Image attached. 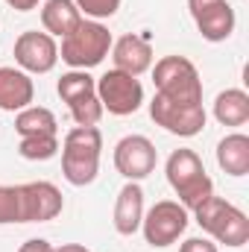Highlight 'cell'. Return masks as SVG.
Here are the masks:
<instances>
[{"mask_svg": "<svg viewBox=\"0 0 249 252\" xmlns=\"http://www.w3.org/2000/svg\"><path fill=\"white\" fill-rule=\"evenodd\" d=\"M164 173H167L170 188L176 190L179 202L187 211L199 208L208 196H214V182L208 179L205 164L193 150H173L170 158H167Z\"/></svg>", "mask_w": 249, "mask_h": 252, "instance_id": "obj_2", "label": "cell"}, {"mask_svg": "<svg viewBox=\"0 0 249 252\" xmlns=\"http://www.w3.org/2000/svg\"><path fill=\"white\" fill-rule=\"evenodd\" d=\"M56 252H88V250H85L82 244H62Z\"/></svg>", "mask_w": 249, "mask_h": 252, "instance_id": "obj_27", "label": "cell"}, {"mask_svg": "<svg viewBox=\"0 0 249 252\" xmlns=\"http://www.w3.org/2000/svg\"><path fill=\"white\" fill-rule=\"evenodd\" d=\"M103 135L97 126H73L62 141V173L73 188H85L100 173Z\"/></svg>", "mask_w": 249, "mask_h": 252, "instance_id": "obj_1", "label": "cell"}, {"mask_svg": "<svg viewBox=\"0 0 249 252\" xmlns=\"http://www.w3.org/2000/svg\"><path fill=\"white\" fill-rule=\"evenodd\" d=\"M97 97L103 103V112L109 115H135L144 103V85L138 76H129L124 70H106L100 79H97Z\"/></svg>", "mask_w": 249, "mask_h": 252, "instance_id": "obj_8", "label": "cell"}, {"mask_svg": "<svg viewBox=\"0 0 249 252\" xmlns=\"http://www.w3.org/2000/svg\"><path fill=\"white\" fill-rule=\"evenodd\" d=\"M35 85L30 73L21 67H0V109L3 112H21L32 103Z\"/></svg>", "mask_w": 249, "mask_h": 252, "instance_id": "obj_16", "label": "cell"}, {"mask_svg": "<svg viewBox=\"0 0 249 252\" xmlns=\"http://www.w3.org/2000/svg\"><path fill=\"white\" fill-rule=\"evenodd\" d=\"M193 217L199 229L208 232L217 244L238 250L249 241V217L223 196H208L199 208H193Z\"/></svg>", "mask_w": 249, "mask_h": 252, "instance_id": "obj_3", "label": "cell"}, {"mask_svg": "<svg viewBox=\"0 0 249 252\" xmlns=\"http://www.w3.org/2000/svg\"><path fill=\"white\" fill-rule=\"evenodd\" d=\"M76 9L88 18V21H103V18H112L118 15L121 9V0H73Z\"/></svg>", "mask_w": 249, "mask_h": 252, "instance_id": "obj_23", "label": "cell"}, {"mask_svg": "<svg viewBox=\"0 0 249 252\" xmlns=\"http://www.w3.org/2000/svg\"><path fill=\"white\" fill-rule=\"evenodd\" d=\"M18 153L27 161H47V158H53L59 153V135H30V138H21Z\"/></svg>", "mask_w": 249, "mask_h": 252, "instance_id": "obj_21", "label": "cell"}, {"mask_svg": "<svg viewBox=\"0 0 249 252\" xmlns=\"http://www.w3.org/2000/svg\"><path fill=\"white\" fill-rule=\"evenodd\" d=\"M150 118L161 129H167L170 135H179V138H193L205 129V109L202 103H173V100H164V97H153L150 103Z\"/></svg>", "mask_w": 249, "mask_h": 252, "instance_id": "obj_9", "label": "cell"}, {"mask_svg": "<svg viewBox=\"0 0 249 252\" xmlns=\"http://www.w3.org/2000/svg\"><path fill=\"white\" fill-rule=\"evenodd\" d=\"M141 220H144V188L138 182H126L115 199V229L118 235L132 238L141 229Z\"/></svg>", "mask_w": 249, "mask_h": 252, "instance_id": "obj_15", "label": "cell"}, {"mask_svg": "<svg viewBox=\"0 0 249 252\" xmlns=\"http://www.w3.org/2000/svg\"><path fill=\"white\" fill-rule=\"evenodd\" d=\"M6 223H24L21 185H0V226Z\"/></svg>", "mask_w": 249, "mask_h": 252, "instance_id": "obj_22", "label": "cell"}, {"mask_svg": "<svg viewBox=\"0 0 249 252\" xmlns=\"http://www.w3.org/2000/svg\"><path fill=\"white\" fill-rule=\"evenodd\" d=\"M15 62L24 73H50L59 62V44L53 35L30 30L15 38Z\"/></svg>", "mask_w": 249, "mask_h": 252, "instance_id": "obj_11", "label": "cell"}, {"mask_svg": "<svg viewBox=\"0 0 249 252\" xmlns=\"http://www.w3.org/2000/svg\"><path fill=\"white\" fill-rule=\"evenodd\" d=\"M112 59L115 70H124L129 76H141L153 67V44L147 32H129L112 41Z\"/></svg>", "mask_w": 249, "mask_h": 252, "instance_id": "obj_14", "label": "cell"}, {"mask_svg": "<svg viewBox=\"0 0 249 252\" xmlns=\"http://www.w3.org/2000/svg\"><path fill=\"white\" fill-rule=\"evenodd\" d=\"M21 205L24 223H47L62 214L64 196L53 182H27L21 185Z\"/></svg>", "mask_w": 249, "mask_h": 252, "instance_id": "obj_13", "label": "cell"}, {"mask_svg": "<svg viewBox=\"0 0 249 252\" xmlns=\"http://www.w3.org/2000/svg\"><path fill=\"white\" fill-rule=\"evenodd\" d=\"M18 252H56V247L50 241H44V238H30L27 244H21Z\"/></svg>", "mask_w": 249, "mask_h": 252, "instance_id": "obj_25", "label": "cell"}, {"mask_svg": "<svg viewBox=\"0 0 249 252\" xmlns=\"http://www.w3.org/2000/svg\"><path fill=\"white\" fill-rule=\"evenodd\" d=\"M217 164L229 176H247L249 173V138L244 132H232L217 144Z\"/></svg>", "mask_w": 249, "mask_h": 252, "instance_id": "obj_18", "label": "cell"}, {"mask_svg": "<svg viewBox=\"0 0 249 252\" xmlns=\"http://www.w3.org/2000/svg\"><path fill=\"white\" fill-rule=\"evenodd\" d=\"M12 9H18V12H32V9H38V0H6Z\"/></svg>", "mask_w": 249, "mask_h": 252, "instance_id": "obj_26", "label": "cell"}, {"mask_svg": "<svg viewBox=\"0 0 249 252\" xmlns=\"http://www.w3.org/2000/svg\"><path fill=\"white\" fill-rule=\"evenodd\" d=\"M187 220H190V217H187V208L182 202H176V199H161V202H156V205L144 214L141 232H144V238H147L150 247L164 250V247L176 244V241L185 235Z\"/></svg>", "mask_w": 249, "mask_h": 252, "instance_id": "obj_7", "label": "cell"}, {"mask_svg": "<svg viewBox=\"0 0 249 252\" xmlns=\"http://www.w3.org/2000/svg\"><path fill=\"white\" fill-rule=\"evenodd\" d=\"M15 132L21 138H30V135H59V124H56V115L50 109L27 106L15 118Z\"/></svg>", "mask_w": 249, "mask_h": 252, "instance_id": "obj_20", "label": "cell"}, {"mask_svg": "<svg viewBox=\"0 0 249 252\" xmlns=\"http://www.w3.org/2000/svg\"><path fill=\"white\" fill-rule=\"evenodd\" d=\"M187 9L205 41L217 44L235 32V9L229 0H187Z\"/></svg>", "mask_w": 249, "mask_h": 252, "instance_id": "obj_12", "label": "cell"}, {"mask_svg": "<svg viewBox=\"0 0 249 252\" xmlns=\"http://www.w3.org/2000/svg\"><path fill=\"white\" fill-rule=\"evenodd\" d=\"M179 252H220V250H217V244L211 238H187L179 247Z\"/></svg>", "mask_w": 249, "mask_h": 252, "instance_id": "obj_24", "label": "cell"}, {"mask_svg": "<svg viewBox=\"0 0 249 252\" xmlns=\"http://www.w3.org/2000/svg\"><path fill=\"white\" fill-rule=\"evenodd\" d=\"M156 144L147 135H126L115 147V167L126 182H141L156 170Z\"/></svg>", "mask_w": 249, "mask_h": 252, "instance_id": "obj_10", "label": "cell"}, {"mask_svg": "<svg viewBox=\"0 0 249 252\" xmlns=\"http://www.w3.org/2000/svg\"><path fill=\"white\" fill-rule=\"evenodd\" d=\"M59 97L67 103L76 126H97L103 118V103L97 97V82L88 70H67L56 85Z\"/></svg>", "mask_w": 249, "mask_h": 252, "instance_id": "obj_6", "label": "cell"}, {"mask_svg": "<svg viewBox=\"0 0 249 252\" xmlns=\"http://www.w3.org/2000/svg\"><path fill=\"white\" fill-rule=\"evenodd\" d=\"M112 50V32L100 24V21H88L82 18V24L62 38V47H59V59L64 64H70L73 70H88V67H97L109 56Z\"/></svg>", "mask_w": 249, "mask_h": 252, "instance_id": "obj_4", "label": "cell"}, {"mask_svg": "<svg viewBox=\"0 0 249 252\" xmlns=\"http://www.w3.org/2000/svg\"><path fill=\"white\" fill-rule=\"evenodd\" d=\"M41 24H44L47 35L64 38V35H70L82 24V12L76 9L73 0H47L41 6Z\"/></svg>", "mask_w": 249, "mask_h": 252, "instance_id": "obj_17", "label": "cell"}, {"mask_svg": "<svg viewBox=\"0 0 249 252\" xmlns=\"http://www.w3.org/2000/svg\"><path fill=\"white\" fill-rule=\"evenodd\" d=\"M214 118L223 126H244L249 121V94L244 88H226L214 100Z\"/></svg>", "mask_w": 249, "mask_h": 252, "instance_id": "obj_19", "label": "cell"}, {"mask_svg": "<svg viewBox=\"0 0 249 252\" xmlns=\"http://www.w3.org/2000/svg\"><path fill=\"white\" fill-rule=\"evenodd\" d=\"M156 94L173 103H202V79L199 70L185 56H164L153 67Z\"/></svg>", "mask_w": 249, "mask_h": 252, "instance_id": "obj_5", "label": "cell"}]
</instances>
